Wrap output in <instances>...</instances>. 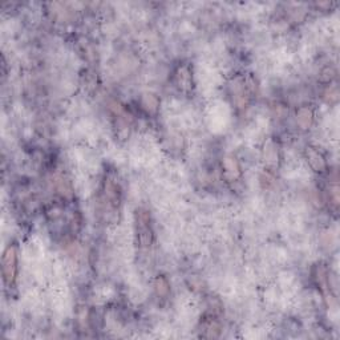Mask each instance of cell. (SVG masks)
Segmentation results:
<instances>
[{"instance_id":"cell-8","label":"cell","mask_w":340,"mask_h":340,"mask_svg":"<svg viewBox=\"0 0 340 340\" xmlns=\"http://www.w3.org/2000/svg\"><path fill=\"white\" fill-rule=\"evenodd\" d=\"M328 279H330V277H328V272L327 270H326V267L322 265H319L316 267V282L317 285H319V287L323 290V291H326L328 288Z\"/></svg>"},{"instance_id":"cell-4","label":"cell","mask_w":340,"mask_h":340,"mask_svg":"<svg viewBox=\"0 0 340 340\" xmlns=\"http://www.w3.org/2000/svg\"><path fill=\"white\" fill-rule=\"evenodd\" d=\"M223 173L227 180L234 181L241 177V166L234 157H226L222 162Z\"/></svg>"},{"instance_id":"cell-6","label":"cell","mask_w":340,"mask_h":340,"mask_svg":"<svg viewBox=\"0 0 340 340\" xmlns=\"http://www.w3.org/2000/svg\"><path fill=\"white\" fill-rule=\"evenodd\" d=\"M314 121V113L308 107H302L296 113V122L302 129H308Z\"/></svg>"},{"instance_id":"cell-5","label":"cell","mask_w":340,"mask_h":340,"mask_svg":"<svg viewBox=\"0 0 340 340\" xmlns=\"http://www.w3.org/2000/svg\"><path fill=\"white\" fill-rule=\"evenodd\" d=\"M177 85L182 91H189L192 88V71L187 66H182L178 68L176 75Z\"/></svg>"},{"instance_id":"cell-2","label":"cell","mask_w":340,"mask_h":340,"mask_svg":"<svg viewBox=\"0 0 340 340\" xmlns=\"http://www.w3.org/2000/svg\"><path fill=\"white\" fill-rule=\"evenodd\" d=\"M136 230H137L138 241L142 247L151 246L153 238V230L151 225V214L147 210L138 209L136 211Z\"/></svg>"},{"instance_id":"cell-3","label":"cell","mask_w":340,"mask_h":340,"mask_svg":"<svg viewBox=\"0 0 340 340\" xmlns=\"http://www.w3.org/2000/svg\"><path fill=\"white\" fill-rule=\"evenodd\" d=\"M306 157H307L308 164L312 167L314 172L316 173H324L326 169H327V162H326V158H324L323 154L321 152L315 149V147H307L306 151Z\"/></svg>"},{"instance_id":"cell-1","label":"cell","mask_w":340,"mask_h":340,"mask_svg":"<svg viewBox=\"0 0 340 340\" xmlns=\"http://www.w3.org/2000/svg\"><path fill=\"white\" fill-rule=\"evenodd\" d=\"M19 258H17V247L10 245L3 254V279L7 286H13L19 271Z\"/></svg>"},{"instance_id":"cell-7","label":"cell","mask_w":340,"mask_h":340,"mask_svg":"<svg viewBox=\"0 0 340 340\" xmlns=\"http://www.w3.org/2000/svg\"><path fill=\"white\" fill-rule=\"evenodd\" d=\"M154 290H156V294L160 298H167V295L170 294V283L165 277L162 275H158L156 281H154Z\"/></svg>"},{"instance_id":"cell-9","label":"cell","mask_w":340,"mask_h":340,"mask_svg":"<svg viewBox=\"0 0 340 340\" xmlns=\"http://www.w3.org/2000/svg\"><path fill=\"white\" fill-rule=\"evenodd\" d=\"M142 105H144V108L147 112L156 113L158 109V105H160V101H158V98L154 95H144L142 96Z\"/></svg>"}]
</instances>
